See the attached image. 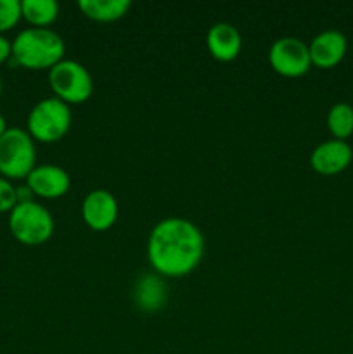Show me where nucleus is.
Segmentation results:
<instances>
[{"label": "nucleus", "instance_id": "22", "mask_svg": "<svg viewBox=\"0 0 353 354\" xmlns=\"http://www.w3.org/2000/svg\"><path fill=\"white\" fill-rule=\"evenodd\" d=\"M2 88H3V85H2V76H0V95H2Z\"/></svg>", "mask_w": 353, "mask_h": 354}, {"label": "nucleus", "instance_id": "4", "mask_svg": "<svg viewBox=\"0 0 353 354\" xmlns=\"http://www.w3.org/2000/svg\"><path fill=\"white\" fill-rule=\"evenodd\" d=\"M37 166L35 140L23 128H9L0 137V175L7 180H26Z\"/></svg>", "mask_w": 353, "mask_h": 354}, {"label": "nucleus", "instance_id": "16", "mask_svg": "<svg viewBox=\"0 0 353 354\" xmlns=\"http://www.w3.org/2000/svg\"><path fill=\"white\" fill-rule=\"evenodd\" d=\"M327 130L336 140H345L353 135V106L338 102L327 113Z\"/></svg>", "mask_w": 353, "mask_h": 354}, {"label": "nucleus", "instance_id": "15", "mask_svg": "<svg viewBox=\"0 0 353 354\" xmlns=\"http://www.w3.org/2000/svg\"><path fill=\"white\" fill-rule=\"evenodd\" d=\"M21 16L31 28H47L59 17L55 0H21Z\"/></svg>", "mask_w": 353, "mask_h": 354}, {"label": "nucleus", "instance_id": "8", "mask_svg": "<svg viewBox=\"0 0 353 354\" xmlns=\"http://www.w3.org/2000/svg\"><path fill=\"white\" fill-rule=\"evenodd\" d=\"M120 206L109 190L96 189L90 190L82 203V218L89 228L93 232H106L116 223Z\"/></svg>", "mask_w": 353, "mask_h": 354}, {"label": "nucleus", "instance_id": "7", "mask_svg": "<svg viewBox=\"0 0 353 354\" xmlns=\"http://www.w3.org/2000/svg\"><path fill=\"white\" fill-rule=\"evenodd\" d=\"M269 62L277 75L300 78L311 68L308 45L296 37H282L273 41L269 50Z\"/></svg>", "mask_w": 353, "mask_h": 354}, {"label": "nucleus", "instance_id": "5", "mask_svg": "<svg viewBox=\"0 0 353 354\" xmlns=\"http://www.w3.org/2000/svg\"><path fill=\"white\" fill-rule=\"evenodd\" d=\"M9 230L23 245H42L54 235V218L37 201L16 204L9 213Z\"/></svg>", "mask_w": 353, "mask_h": 354}, {"label": "nucleus", "instance_id": "17", "mask_svg": "<svg viewBox=\"0 0 353 354\" xmlns=\"http://www.w3.org/2000/svg\"><path fill=\"white\" fill-rule=\"evenodd\" d=\"M21 19V0H0V35L12 30Z\"/></svg>", "mask_w": 353, "mask_h": 354}, {"label": "nucleus", "instance_id": "20", "mask_svg": "<svg viewBox=\"0 0 353 354\" xmlns=\"http://www.w3.org/2000/svg\"><path fill=\"white\" fill-rule=\"evenodd\" d=\"M16 196H17V204H23V203H31L35 194L31 192V189L28 185H19L16 187Z\"/></svg>", "mask_w": 353, "mask_h": 354}, {"label": "nucleus", "instance_id": "9", "mask_svg": "<svg viewBox=\"0 0 353 354\" xmlns=\"http://www.w3.org/2000/svg\"><path fill=\"white\" fill-rule=\"evenodd\" d=\"M353 159L352 145L345 140H325L318 144L310 154V166L318 175H339L350 166Z\"/></svg>", "mask_w": 353, "mask_h": 354}, {"label": "nucleus", "instance_id": "3", "mask_svg": "<svg viewBox=\"0 0 353 354\" xmlns=\"http://www.w3.org/2000/svg\"><path fill=\"white\" fill-rule=\"evenodd\" d=\"M71 121L73 114L68 104L57 97H47L31 107L26 120V131L35 142L54 144L68 135Z\"/></svg>", "mask_w": 353, "mask_h": 354}, {"label": "nucleus", "instance_id": "19", "mask_svg": "<svg viewBox=\"0 0 353 354\" xmlns=\"http://www.w3.org/2000/svg\"><path fill=\"white\" fill-rule=\"evenodd\" d=\"M12 55V41L0 35V64L7 62Z\"/></svg>", "mask_w": 353, "mask_h": 354}, {"label": "nucleus", "instance_id": "11", "mask_svg": "<svg viewBox=\"0 0 353 354\" xmlns=\"http://www.w3.org/2000/svg\"><path fill=\"white\" fill-rule=\"evenodd\" d=\"M348 50V40L338 30L320 31L314 40L308 44L311 66L320 69H331L345 59Z\"/></svg>", "mask_w": 353, "mask_h": 354}, {"label": "nucleus", "instance_id": "12", "mask_svg": "<svg viewBox=\"0 0 353 354\" xmlns=\"http://www.w3.org/2000/svg\"><path fill=\"white\" fill-rule=\"evenodd\" d=\"M206 47L211 57L218 62H230L237 59L242 48V37L230 23H215L208 30Z\"/></svg>", "mask_w": 353, "mask_h": 354}, {"label": "nucleus", "instance_id": "18", "mask_svg": "<svg viewBox=\"0 0 353 354\" xmlns=\"http://www.w3.org/2000/svg\"><path fill=\"white\" fill-rule=\"evenodd\" d=\"M17 196L12 182L0 176V213H10L16 207Z\"/></svg>", "mask_w": 353, "mask_h": 354}, {"label": "nucleus", "instance_id": "14", "mask_svg": "<svg viewBox=\"0 0 353 354\" xmlns=\"http://www.w3.org/2000/svg\"><path fill=\"white\" fill-rule=\"evenodd\" d=\"M132 7L130 0H80L78 9L97 23H113L121 19Z\"/></svg>", "mask_w": 353, "mask_h": 354}, {"label": "nucleus", "instance_id": "10", "mask_svg": "<svg viewBox=\"0 0 353 354\" xmlns=\"http://www.w3.org/2000/svg\"><path fill=\"white\" fill-rule=\"evenodd\" d=\"M26 185L31 192L42 199H59L66 196L71 187V178L64 168L57 165L35 166L26 176Z\"/></svg>", "mask_w": 353, "mask_h": 354}, {"label": "nucleus", "instance_id": "21", "mask_svg": "<svg viewBox=\"0 0 353 354\" xmlns=\"http://www.w3.org/2000/svg\"><path fill=\"white\" fill-rule=\"evenodd\" d=\"M7 130H9V128H7V121H6V118H3L2 114H0V137H2V135L6 133Z\"/></svg>", "mask_w": 353, "mask_h": 354}, {"label": "nucleus", "instance_id": "1", "mask_svg": "<svg viewBox=\"0 0 353 354\" xmlns=\"http://www.w3.org/2000/svg\"><path fill=\"white\" fill-rule=\"evenodd\" d=\"M147 258L159 277L189 275L204 258L203 232L187 218H165L149 234Z\"/></svg>", "mask_w": 353, "mask_h": 354}, {"label": "nucleus", "instance_id": "2", "mask_svg": "<svg viewBox=\"0 0 353 354\" xmlns=\"http://www.w3.org/2000/svg\"><path fill=\"white\" fill-rule=\"evenodd\" d=\"M66 44L51 28H26L12 40V62L24 69H52L64 59Z\"/></svg>", "mask_w": 353, "mask_h": 354}, {"label": "nucleus", "instance_id": "6", "mask_svg": "<svg viewBox=\"0 0 353 354\" xmlns=\"http://www.w3.org/2000/svg\"><path fill=\"white\" fill-rule=\"evenodd\" d=\"M48 85L55 97L68 106L87 102L93 93L92 75L85 66L73 59H62L48 69Z\"/></svg>", "mask_w": 353, "mask_h": 354}, {"label": "nucleus", "instance_id": "13", "mask_svg": "<svg viewBox=\"0 0 353 354\" xmlns=\"http://www.w3.org/2000/svg\"><path fill=\"white\" fill-rule=\"evenodd\" d=\"M132 297H134L135 306L145 313H156L163 310L168 301L165 280L158 273H144L135 282Z\"/></svg>", "mask_w": 353, "mask_h": 354}]
</instances>
